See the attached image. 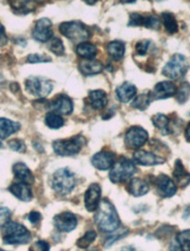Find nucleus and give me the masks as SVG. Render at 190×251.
Listing matches in <instances>:
<instances>
[{
    "instance_id": "f257e3e1",
    "label": "nucleus",
    "mask_w": 190,
    "mask_h": 251,
    "mask_svg": "<svg viewBox=\"0 0 190 251\" xmlns=\"http://www.w3.org/2000/svg\"><path fill=\"white\" fill-rule=\"evenodd\" d=\"M94 219L96 225L103 232H112L121 224L115 207L107 199H103L99 203Z\"/></svg>"
},
{
    "instance_id": "f03ea898",
    "label": "nucleus",
    "mask_w": 190,
    "mask_h": 251,
    "mask_svg": "<svg viewBox=\"0 0 190 251\" xmlns=\"http://www.w3.org/2000/svg\"><path fill=\"white\" fill-rule=\"evenodd\" d=\"M3 242L5 244H26L31 240V234L24 227L16 222H7L2 225Z\"/></svg>"
},
{
    "instance_id": "7ed1b4c3",
    "label": "nucleus",
    "mask_w": 190,
    "mask_h": 251,
    "mask_svg": "<svg viewBox=\"0 0 190 251\" xmlns=\"http://www.w3.org/2000/svg\"><path fill=\"white\" fill-rule=\"evenodd\" d=\"M75 176L67 168H61L57 170L51 179L52 189L61 196L68 195L75 187Z\"/></svg>"
},
{
    "instance_id": "20e7f679",
    "label": "nucleus",
    "mask_w": 190,
    "mask_h": 251,
    "mask_svg": "<svg viewBox=\"0 0 190 251\" xmlns=\"http://www.w3.org/2000/svg\"><path fill=\"white\" fill-rule=\"evenodd\" d=\"M86 145V140L82 135H77L70 139L57 140L52 144L55 154L61 157H69L77 155Z\"/></svg>"
},
{
    "instance_id": "39448f33",
    "label": "nucleus",
    "mask_w": 190,
    "mask_h": 251,
    "mask_svg": "<svg viewBox=\"0 0 190 251\" xmlns=\"http://www.w3.org/2000/svg\"><path fill=\"white\" fill-rule=\"evenodd\" d=\"M136 166L134 163L126 158H120L113 164L109 172V179L112 183H123L130 179L136 173Z\"/></svg>"
},
{
    "instance_id": "423d86ee",
    "label": "nucleus",
    "mask_w": 190,
    "mask_h": 251,
    "mask_svg": "<svg viewBox=\"0 0 190 251\" xmlns=\"http://www.w3.org/2000/svg\"><path fill=\"white\" fill-rule=\"evenodd\" d=\"M188 67V58L180 53H175L162 69V75L170 79H179L186 75Z\"/></svg>"
},
{
    "instance_id": "0eeeda50",
    "label": "nucleus",
    "mask_w": 190,
    "mask_h": 251,
    "mask_svg": "<svg viewBox=\"0 0 190 251\" xmlns=\"http://www.w3.org/2000/svg\"><path fill=\"white\" fill-rule=\"evenodd\" d=\"M59 31L62 35L70 39L73 43H82L90 37L88 28L80 22H67L62 23L59 26Z\"/></svg>"
},
{
    "instance_id": "6e6552de",
    "label": "nucleus",
    "mask_w": 190,
    "mask_h": 251,
    "mask_svg": "<svg viewBox=\"0 0 190 251\" xmlns=\"http://www.w3.org/2000/svg\"><path fill=\"white\" fill-rule=\"evenodd\" d=\"M26 91L39 99L46 98L53 90L52 82L44 76H29L25 79Z\"/></svg>"
},
{
    "instance_id": "1a4fd4ad",
    "label": "nucleus",
    "mask_w": 190,
    "mask_h": 251,
    "mask_svg": "<svg viewBox=\"0 0 190 251\" xmlns=\"http://www.w3.org/2000/svg\"><path fill=\"white\" fill-rule=\"evenodd\" d=\"M148 140V133L139 126L129 128L125 135V145L130 149H138Z\"/></svg>"
},
{
    "instance_id": "9d476101",
    "label": "nucleus",
    "mask_w": 190,
    "mask_h": 251,
    "mask_svg": "<svg viewBox=\"0 0 190 251\" xmlns=\"http://www.w3.org/2000/svg\"><path fill=\"white\" fill-rule=\"evenodd\" d=\"M52 35L53 31L51 20L46 17L39 18L35 23L32 30V37L39 43H46L52 38Z\"/></svg>"
},
{
    "instance_id": "9b49d317",
    "label": "nucleus",
    "mask_w": 190,
    "mask_h": 251,
    "mask_svg": "<svg viewBox=\"0 0 190 251\" xmlns=\"http://www.w3.org/2000/svg\"><path fill=\"white\" fill-rule=\"evenodd\" d=\"M49 110L57 115H70L73 112V101L66 95H59L49 102Z\"/></svg>"
},
{
    "instance_id": "f8f14e48",
    "label": "nucleus",
    "mask_w": 190,
    "mask_h": 251,
    "mask_svg": "<svg viewBox=\"0 0 190 251\" xmlns=\"http://www.w3.org/2000/svg\"><path fill=\"white\" fill-rule=\"evenodd\" d=\"M154 184L156 186L158 194L164 198L172 197L177 191V186L174 181L164 174L157 176L154 180Z\"/></svg>"
},
{
    "instance_id": "ddd939ff",
    "label": "nucleus",
    "mask_w": 190,
    "mask_h": 251,
    "mask_svg": "<svg viewBox=\"0 0 190 251\" xmlns=\"http://www.w3.org/2000/svg\"><path fill=\"white\" fill-rule=\"evenodd\" d=\"M128 26L137 27V26H143L146 28L151 29H159L160 27V20L154 15L144 16L140 13H131L129 16V23Z\"/></svg>"
},
{
    "instance_id": "4468645a",
    "label": "nucleus",
    "mask_w": 190,
    "mask_h": 251,
    "mask_svg": "<svg viewBox=\"0 0 190 251\" xmlns=\"http://www.w3.org/2000/svg\"><path fill=\"white\" fill-rule=\"evenodd\" d=\"M54 226L62 232H70L77 226L76 216L71 212H62L53 219Z\"/></svg>"
},
{
    "instance_id": "2eb2a0df",
    "label": "nucleus",
    "mask_w": 190,
    "mask_h": 251,
    "mask_svg": "<svg viewBox=\"0 0 190 251\" xmlns=\"http://www.w3.org/2000/svg\"><path fill=\"white\" fill-rule=\"evenodd\" d=\"M177 88L171 81H160L154 86L153 91L150 93L151 100H166L176 94Z\"/></svg>"
},
{
    "instance_id": "dca6fc26",
    "label": "nucleus",
    "mask_w": 190,
    "mask_h": 251,
    "mask_svg": "<svg viewBox=\"0 0 190 251\" xmlns=\"http://www.w3.org/2000/svg\"><path fill=\"white\" fill-rule=\"evenodd\" d=\"M101 197V187L100 185L94 183L91 184L87 191L84 194V204L89 212L96 211L100 203Z\"/></svg>"
},
{
    "instance_id": "f3484780",
    "label": "nucleus",
    "mask_w": 190,
    "mask_h": 251,
    "mask_svg": "<svg viewBox=\"0 0 190 251\" xmlns=\"http://www.w3.org/2000/svg\"><path fill=\"white\" fill-rule=\"evenodd\" d=\"M114 154L110 151H101L96 153L92 159L91 163L96 169L101 171H106L111 169L114 164Z\"/></svg>"
},
{
    "instance_id": "a211bd4d",
    "label": "nucleus",
    "mask_w": 190,
    "mask_h": 251,
    "mask_svg": "<svg viewBox=\"0 0 190 251\" xmlns=\"http://www.w3.org/2000/svg\"><path fill=\"white\" fill-rule=\"evenodd\" d=\"M133 159L137 164L142 166H155L164 164L165 162L164 158L145 150H137L133 155Z\"/></svg>"
},
{
    "instance_id": "6ab92c4d",
    "label": "nucleus",
    "mask_w": 190,
    "mask_h": 251,
    "mask_svg": "<svg viewBox=\"0 0 190 251\" xmlns=\"http://www.w3.org/2000/svg\"><path fill=\"white\" fill-rule=\"evenodd\" d=\"M12 171L14 177L21 183H24L27 185L34 183V176L28 167L23 163H16L12 167Z\"/></svg>"
},
{
    "instance_id": "aec40b11",
    "label": "nucleus",
    "mask_w": 190,
    "mask_h": 251,
    "mask_svg": "<svg viewBox=\"0 0 190 251\" xmlns=\"http://www.w3.org/2000/svg\"><path fill=\"white\" fill-rule=\"evenodd\" d=\"M79 70L84 75H95L103 71V65L95 59H82L79 62Z\"/></svg>"
},
{
    "instance_id": "412c9836",
    "label": "nucleus",
    "mask_w": 190,
    "mask_h": 251,
    "mask_svg": "<svg viewBox=\"0 0 190 251\" xmlns=\"http://www.w3.org/2000/svg\"><path fill=\"white\" fill-rule=\"evenodd\" d=\"M9 191L19 200L23 202H28L32 199V191L29 185L24 183H13L9 187Z\"/></svg>"
},
{
    "instance_id": "4be33fe9",
    "label": "nucleus",
    "mask_w": 190,
    "mask_h": 251,
    "mask_svg": "<svg viewBox=\"0 0 190 251\" xmlns=\"http://www.w3.org/2000/svg\"><path fill=\"white\" fill-rule=\"evenodd\" d=\"M137 93L136 87L129 81H125L116 89V96L121 102H128Z\"/></svg>"
},
{
    "instance_id": "5701e85b",
    "label": "nucleus",
    "mask_w": 190,
    "mask_h": 251,
    "mask_svg": "<svg viewBox=\"0 0 190 251\" xmlns=\"http://www.w3.org/2000/svg\"><path fill=\"white\" fill-rule=\"evenodd\" d=\"M88 100L90 101L91 107L95 110H102L108 102L107 94L105 93L103 90H93L90 91L88 94Z\"/></svg>"
},
{
    "instance_id": "b1692460",
    "label": "nucleus",
    "mask_w": 190,
    "mask_h": 251,
    "mask_svg": "<svg viewBox=\"0 0 190 251\" xmlns=\"http://www.w3.org/2000/svg\"><path fill=\"white\" fill-rule=\"evenodd\" d=\"M20 124L5 118H0V139H7L20 130Z\"/></svg>"
},
{
    "instance_id": "393cba45",
    "label": "nucleus",
    "mask_w": 190,
    "mask_h": 251,
    "mask_svg": "<svg viewBox=\"0 0 190 251\" xmlns=\"http://www.w3.org/2000/svg\"><path fill=\"white\" fill-rule=\"evenodd\" d=\"M149 185L140 178H133L128 184V192L134 197H140L148 193Z\"/></svg>"
},
{
    "instance_id": "a878e982",
    "label": "nucleus",
    "mask_w": 190,
    "mask_h": 251,
    "mask_svg": "<svg viewBox=\"0 0 190 251\" xmlns=\"http://www.w3.org/2000/svg\"><path fill=\"white\" fill-rule=\"evenodd\" d=\"M76 53L83 59H94L97 54V48L88 41H84L77 46Z\"/></svg>"
},
{
    "instance_id": "bb28decb",
    "label": "nucleus",
    "mask_w": 190,
    "mask_h": 251,
    "mask_svg": "<svg viewBox=\"0 0 190 251\" xmlns=\"http://www.w3.org/2000/svg\"><path fill=\"white\" fill-rule=\"evenodd\" d=\"M152 124L156 129H158L162 135H168L170 134V120L167 116L163 114H156L152 117Z\"/></svg>"
},
{
    "instance_id": "cd10ccee",
    "label": "nucleus",
    "mask_w": 190,
    "mask_h": 251,
    "mask_svg": "<svg viewBox=\"0 0 190 251\" xmlns=\"http://www.w3.org/2000/svg\"><path fill=\"white\" fill-rule=\"evenodd\" d=\"M108 54L114 60H120L123 58L125 53V45L120 40H113L106 46Z\"/></svg>"
},
{
    "instance_id": "c85d7f7f",
    "label": "nucleus",
    "mask_w": 190,
    "mask_h": 251,
    "mask_svg": "<svg viewBox=\"0 0 190 251\" xmlns=\"http://www.w3.org/2000/svg\"><path fill=\"white\" fill-rule=\"evenodd\" d=\"M173 176L178 182V185L181 187H185L189 183V174L187 170L185 169V167L183 166L181 160H176L175 166H174V171H173Z\"/></svg>"
},
{
    "instance_id": "c756f323",
    "label": "nucleus",
    "mask_w": 190,
    "mask_h": 251,
    "mask_svg": "<svg viewBox=\"0 0 190 251\" xmlns=\"http://www.w3.org/2000/svg\"><path fill=\"white\" fill-rule=\"evenodd\" d=\"M161 20L165 30L169 34H175L178 31V24L175 16L170 12H162Z\"/></svg>"
},
{
    "instance_id": "7c9ffc66",
    "label": "nucleus",
    "mask_w": 190,
    "mask_h": 251,
    "mask_svg": "<svg viewBox=\"0 0 190 251\" xmlns=\"http://www.w3.org/2000/svg\"><path fill=\"white\" fill-rule=\"evenodd\" d=\"M151 99H150V93L147 94H141L137 96L131 102V107L140 111H144L150 104Z\"/></svg>"
},
{
    "instance_id": "2f4dec72",
    "label": "nucleus",
    "mask_w": 190,
    "mask_h": 251,
    "mask_svg": "<svg viewBox=\"0 0 190 251\" xmlns=\"http://www.w3.org/2000/svg\"><path fill=\"white\" fill-rule=\"evenodd\" d=\"M44 122L48 128L53 129V130L60 129L61 127H63V125H64V120H63V118L60 115H57L52 112L48 113L45 116Z\"/></svg>"
},
{
    "instance_id": "473e14b6",
    "label": "nucleus",
    "mask_w": 190,
    "mask_h": 251,
    "mask_svg": "<svg viewBox=\"0 0 190 251\" xmlns=\"http://www.w3.org/2000/svg\"><path fill=\"white\" fill-rule=\"evenodd\" d=\"M11 8L18 14H27L32 11V1H10Z\"/></svg>"
},
{
    "instance_id": "72a5a7b5",
    "label": "nucleus",
    "mask_w": 190,
    "mask_h": 251,
    "mask_svg": "<svg viewBox=\"0 0 190 251\" xmlns=\"http://www.w3.org/2000/svg\"><path fill=\"white\" fill-rule=\"evenodd\" d=\"M190 231L189 229L177 234V242L182 251H190Z\"/></svg>"
},
{
    "instance_id": "f704fd0d",
    "label": "nucleus",
    "mask_w": 190,
    "mask_h": 251,
    "mask_svg": "<svg viewBox=\"0 0 190 251\" xmlns=\"http://www.w3.org/2000/svg\"><path fill=\"white\" fill-rule=\"evenodd\" d=\"M96 232L91 230V231L86 232L82 237H80L77 241L76 244L79 248H87L89 245L96 239Z\"/></svg>"
},
{
    "instance_id": "c9c22d12",
    "label": "nucleus",
    "mask_w": 190,
    "mask_h": 251,
    "mask_svg": "<svg viewBox=\"0 0 190 251\" xmlns=\"http://www.w3.org/2000/svg\"><path fill=\"white\" fill-rule=\"evenodd\" d=\"M49 50L56 55H63L65 52V48L60 38L53 37L49 41Z\"/></svg>"
},
{
    "instance_id": "e433bc0d",
    "label": "nucleus",
    "mask_w": 190,
    "mask_h": 251,
    "mask_svg": "<svg viewBox=\"0 0 190 251\" xmlns=\"http://www.w3.org/2000/svg\"><path fill=\"white\" fill-rule=\"evenodd\" d=\"M176 100L179 103H184L188 100L189 98V83L186 81L179 87V89L176 91Z\"/></svg>"
},
{
    "instance_id": "4c0bfd02",
    "label": "nucleus",
    "mask_w": 190,
    "mask_h": 251,
    "mask_svg": "<svg viewBox=\"0 0 190 251\" xmlns=\"http://www.w3.org/2000/svg\"><path fill=\"white\" fill-rule=\"evenodd\" d=\"M9 148L15 152L24 153L26 151V144L20 139H12L8 142Z\"/></svg>"
},
{
    "instance_id": "58836bf2",
    "label": "nucleus",
    "mask_w": 190,
    "mask_h": 251,
    "mask_svg": "<svg viewBox=\"0 0 190 251\" xmlns=\"http://www.w3.org/2000/svg\"><path fill=\"white\" fill-rule=\"evenodd\" d=\"M27 61L30 62V64H37V62H49L51 61V57L46 54L31 53L27 56Z\"/></svg>"
},
{
    "instance_id": "ea45409f",
    "label": "nucleus",
    "mask_w": 190,
    "mask_h": 251,
    "mask_svg": "<svg viewBox=\"0 0 190 251\" xmlns=\"http://www.w3.org/2000/svg\"><path fill=\"white\" fill-rule=\"evenodd\" d=\"M151 45V41L150 40H140L138 43L135 45V50L137 52V54L139 55H145L149 50V47Z\"/></svg>"
},
{
    "instance_id": "a19ab883",
    "label": "nucleus",
    "mask_w": 190,
    "mask_h": 251,
    "mask_svg": "<svg viewBox=\"0 0 190 251\" xmlns=\"http://www.w3.org/2000/svg\"><path fill=\"white\" fill-rule=\"evenodd\" d=\"M50 245L44 241V240H39L31 245L29 248V251H49Z\"/></svg>"
},
{
    "instance_id": "79ce46f5",
    "label": "nucleus",
    "mask_w": 190,
    "mask_h": 251,
    "mask_svg": "<svg viewBox=\"0 0 190 251\" xmlns=\"http://www.w3.org/2000/svg\"><path fill=\"white\" fill-rule=\"evenodd\" d=\"M11 216L10 209L7 207H0V225H4L8 222Z\"/></svg>"
},
{
    "instance_id": "37998d69",
    "label": "nucleus",
    "mask_w": 190,
    "mask_h": 251,
    "mask_svg": "<svg viewBox=\"0 0 190 251\" xmlns=\"http://www.w3.org/2000/svg\"><path fill=\"white\" fill-rule=\"evenodd\" d=\"M128 233V231L127 232H125V233H121V232H119V233H117L116 235H110L106 240H105V247H110L115 241H117L118 239H120V238H122V237H124L125 236V234H127Z\"/></svg>"
},
{
    "instance_id": "c03bdc74",
    "label": "nucleus",
    "mask_w": 190,
    "mask_h": 251,
    "mask_svg": "<svg viewBox=\"0 0 190 251\" xmlns=\"http://www.w3.org/2000/svg\"><path fill=\"white\" fill-rule=\"evenodd\" d=\"M7 43H8V38H7L6 33H5L4 26L1 24H0V47L6 46Z\"/></svg>"
},
{
    "instance_id": "a18cd8bd",
    "label": "nucleus",
    "mask_w": 190,
    "mask_h": 251,
    "mask_svg": "<svg viewBox=\"0 0 190 251\" xmlns=\"http://www.w3.org/2000/svg\"><path fill=\"white\" fill-rule=\"evenodd\" d=\"M42 218V215L37 212V211H32L29 215H28V220L32 223V224H36L38 223Z\"/></svg>"
},
{
    "instance_id": "49530a36",
    "label": "nucleus",
    "mask_w": 190,
    "mask_h": 251,
    "mask_svg": "<svg viewBox=\"0 0 190 251\" xmlns=\"http://www.w3.org/2000/svg\"><path fill=\"white\" fill-rule=\"evenodd\" d=\"M121 251H138V250L133 246H125L121 249Z\"/></svg>"
},
{
    "instance_id": "de8ad7c7",
    "label": "nucleus",
    "mask_w": 190,
    "mask_h": 251,
    "mask_svg": "<svg viewBox=\"0 0 190 251\" xmlns=\"http://www.w3.org/2000/svg\"><path fill=\"white\" fill-rule=\"evenodd\" d=\"M189 127H190V125L188 124V125H187V128H186V130H185V137H186L187 142H189Z\"/></svg>"
},
{
    "instance_id": "09e8293b",
    "label": "nucleus",
    "mask_w": 190,
    "mask_h": 251,
    "mask_svg": "<svg viewBox=\"0 0 190 251\" xmlns=\"http://www.w3.org/2000/svg\"><path fill=\"white\" fill-rule=\"evenodd\" d=\"M84 2H86L87 4H90V3H91V4H94V3L97 2V1H96V0H94V1H84Z\"/></svg>"
},
{
    "instance_id": "8fccbe9b",
    "label": "nucleus",
    "mask_w": 190,
    "mask_h": 251,
    "mask_svg": "<svg viewBox=\"0 0 190 251\" xmlns=\"http://www.w3.org/2000/svg\"><path fill=\"white\" fill-rule=\"evenodd\" d=\"M121 2H123V3H135L136 1H121Z\"/></svg>"
},
{
    "instance_id": "3c124183",
    "label": "nucleus",
    "mask_w": 190,
    "mask_h": 251,
    "mask_svg": "<svg viewBox=\"0 0 190 251\" xmlns=\"http://www.w3.org/2000/svg\"><path fill=\"white\" fill-rule=\"evenodd\" d=\"M3 147V144H2V142L1 141H0V149H1Z\"/></svg>"
},
{
    "instance_id": "603ef678",
    "label": "nucleus",
    "mask_w": 190,
    "mask_h": 251,
    "mask_svg": "<svg viewBox=\"0 0 190 251\" xmlns=\"http://www.w3.org/2000/svg\"><path fill=\"white\" fill-rule=\"evenodd\" d=\"M87 251H98L96 248H92V249H90V250H87Z\"/></svg>"
},
{
    "instance_id": "864d4df0",
    "label": "nucleus",
    "mask_w": 190,
    "mask_h": 251,
    "mask_svg": "<svg viewBox=\"0 0 190 251\" xmlns=\"http://www.w3.org/2000/svg\"><path fill=\"white\" fill-rule=\"evenodd\" d=\"M0 251H5V250H3V249H1V248H0Z\"/></svg>"
}]
</instances>
